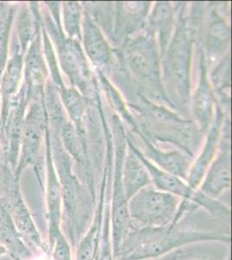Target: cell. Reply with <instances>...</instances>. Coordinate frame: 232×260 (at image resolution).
<instances>
[{
	"label": "cell",
	"instance_id": "5b68a950",
	"mask_svg": "<svg viewBox=\"0 0 232 260\" xmlns=\"http://www.w3.org/2000/svg\"><path fill=\"white\" fill-rule=\"evenodd\" d=\"M47 219L49 249L52 247L56 238L62 234V193L58 179L52 165L48 169Z\"/></svg>",
	"mask_w": 232,
	"mask_h": 260
},
{
	"label": "cell",
	"instance_id": "52a82bcc",
	"mask_svg": "<svg viewBox=\"0 0 232 260\" xmlns=\"http://www.w3.org/2000/svg\"><path fill=\"white\" fill-rule=\"evenodd\" d=\"M230 186V169L229 159L221 157L212 169L204 182L201 192L209 198H217Z\"/></svg>",
	"mask_w": 232,
	"mask_h": 260
},
{
	"label": "cell",
	"instance_id": "30bf717a",
	"mask_svg": "<svg viewBox=\"0 0 232 260\" xmlns=\"http://www.w3.org/2000/svg\"><path fill=\"white\" fill-rule=\"evenodd\" d=\"M23 70V57L20 53L15 54L9 64L6 68V72L2 79V94H3L5 105L17 92L18 84L20 83Z\"/></svg>",
	"mask_w": 232,
	"mask_h": 260
},
{
	"label": "cell",
	"instance_id": "ba28073f",
	"mask_svg": "<svg viewBox=\"0 0 232 260\" xmlns=\"http://www.w3.org/2000/svg\"><path fill=\"white\" fill-rule=\"evenodd\" d=\"M146 170L147 169L135 159L130 158L126 161L121 180L127 201L150 182Z\"/></svg>",
	"mask_w": 232,
	"mask_h": 260
},
{
	"label": "cell",
	"instance_id": "7c38bea8",
	"mask_svg": "<svg viewBox=\"0 0 232 260\" xmlns=\"http://www.w3.org/2000/svg\"><path fill=\"white\" fill-rule=\"evenodd\" d=\"M7 28L0 27V75L6 65L7 57Z\"/></svg>",
	"mask_w": 232,
	"mask_h": 260
},
{
	"label": "cell",
	"instance_id": "4fadbf2b",
	"mask_svg": "<svg viewBox=\"0 0 232 260\" xmlns=\"http://www.w3.org/2000/svg\"><path fill=\"white\" fill-rule=\"evenodd\" d=\"M189 260H212L210 258H205V257H195V258H191Z\"/></svg>",
	"mask_w": 232,
	"mask_h": 260
},
{
	"label": "cell",
	"instance_id": "277c9868",
	"mask_svg": "<svg viewBox=\"0 0 232 260\" xmlns=\"http://www.w3.org/2000/svg\"><path fill=\"white\" fill-rule=\"evenodd\" d=\"M0 247L14 260H28L32 251L21 239L14 222L0 198Z\"/></svg>",
	"mask_w": 232,
	"mask_h": 260
},
{
	"label": "cell",
	"instance_id": "7a4b0ae2",
	"mask_svg": "<svg viewBox=\"0 0 232 260\" xmlns=\"http://www.w3.org/2000/svg\"><path fill=\"white\" fill-rule=\"evenodd\" d=\"M174 195L144 187L127 203L132 224L136 228H160L174 222L179 209Z\"/></svg>",
	"mask_w": 232,
	"mask_h": 260
},
{
	"label": "cell",
	"instance_id": "8992f818",
	"mask_svg": "<svg viewBox=\"0 0 232 260\" xmlns=\"http://www.w3.org/2000/svg\"><path fill=\"white\" fill-rule=\"evenodd\" d=\"M105 208L104 190H102L100 201L98 202L91 223L77 244L76 260H94L96 257L100 241L101 230L103 225V214Z\"/></svg>",
	"mask_w": 232,
	"mask_h": 260
},
{
	"label": "cell",
	"instance_id": "8fae6325",
	"mask_svg": "<svg viewBox=\"0 0 232 260\" xmlns=\"http://www.w3.org/2000/svg\"><path fill=\"white\" fill-rule=\"evenodd\" d=\"M50 252L52 260H72L71 245L63 233L56 238Z\"/></svg>",
	"mask_w": 232,
	"mask_h": 260
},
{
	"label": "cell",
	"instance_id": "6da1fadb",
	"mask_svg": "<svg viewBox=\"0 0 232 260\" xmlns=\"http://www.w3.org/2000/svg\"><path fill=\"white\" fill-rule=\"evenodd\" d=\"M229 234L217 231H200L192 225L172 222L160 228L132 226L117 252L115 260L155 259L178 249L196 243L229 244Z\"/></svg>",
	"mask_w": 232,
	"mask_h": 260
},
{
	"label": "cell",
	"instance_id": "9c48e42d",
	"mask_svg": "<svg viewBox=\"0 0 232 260\" xmlns=\"http://www.w3.org/2000/svg\"><path fill=\"white\" fill-rule=\"evenodd\" d=\"M39 142H40V132H39V125L29 122L28 124L24 126V131L22 130L23 149H22L20 161L16 169L17 179L19 178V175L23 171V169L35 160Z\"/></svg>",
	"mask_w": 232,
	"mask_h": 260
},
{
	"label": "cell",
	"instance_id": "5bb4252c",
	"mask_svg": "<svg viewBox=\"0 0 232 260\" xmlns=\"http://www.w3.org/2000/svg\"><path fill=\"white\" fill-rule=\"evenodd\" d=\"M226 260H231V259H230V257H228V258H227Z\"/></svg>",
	"mask_w": 232,
	"mask_h": 260
},
{
	"label": "cell",
	"instance_id": "3957f363",
	"mask_svg": "<svg viewBox=\"0 0 232 260\" xmlns=\"http://www.w3.org/2000/svg\"><path fill=\"white\" fill-rule=\"evenodd\" d=\"M1 200L14 222L21 239L28 248L32 252L39 250L44 251L49 249L48 245L44 244L26 205L21 197L19 190L13 188L6 191V195Z\"/></svg>",
	"mask_w": 232,
	"mask_h": 260
}]
</instances>
